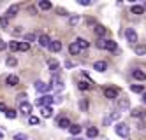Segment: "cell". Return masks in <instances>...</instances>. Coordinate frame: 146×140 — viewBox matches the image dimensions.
I'll use <instances>...</instances> for the list:
<instances>
[{
    "label": "cell",
    "instance_id": "obj_25",
    "mask_svg": "<svg viewBox=\"0 0 146 140\" xmlns=\"http://www.w3.org/2000/svg\"><path fill=\"white\" fill-rule=\"evenodd\" d=\"M79 89H92L93 88V84H90V82H85V81H79Z\"/></svg>",
    "mask_w": 146,
    "mask_h": 140
},
{
    "label": "cell",
    "instance_id": "obj_4",
    "mask_svg": "<svg viewBox=\"0 0 146 140\" xmlns=\"http://www.w3.org/2000/svg\"><path fill=\"white\" fill-rule=\"evenodd\" d=\"M125 37H127V40L130 42V44H135V42H137V34H135L134 28H127V30H125Z\"/></svg>",
    "mask_w": 146,
    "mask_h": 140
},
{
    "label": "cell",
    "instance_id": "obj_18",
    "mask_svg": "<svg viewBox=\"0 0 146 140\" xmlns=\"http://www.w3.org/2000/svg\"><path fill=\"white\" fill-rule=\"evenodd\" d=\"M40 114H42V117H51L53 116V109L51 107H40Z\"/></svg>",
    "mask_w": 146,
    "mask_h": 140
},
{
    "label": "cell",
    "instance_id": "obj_13",
    "mask_svg": "<svg viewBox=\"0 0 146 140\" xmlns=\"http://www.w3.org/2000/svg\"><path fill=\"white\" fill-rule=\"evenodd\" d=\"M132 77H134V79H137V81H146V74H144L143 70L137 68V70H134V72H132Z\"/></svg>",
    "mask_w": 146,
    "mask_h": 140
},
{
    "label": "cell",
    "instance_id": "obj_40",
    "mask_svg": "<svg viewBox=\"0 0 146 140\" xmlns=\"http://www.w3.org/2000/svg\"><path fill=\"white\" fill-rule=\"evenodd\" d=\"M130 114H132V117H139V116H141V110H137V109H134V110H132Z\"/></svg>",
    "mask_w": 146,
    "mask_h": 140
},
{
    "label": "cell",
    "instance_id": "obj_24",
    "mask_svg": "<svg viewBox=\"0 0 146 140\" xmlns=\"http://www.w3.org/2000/svg\"><path fill=\"white\" fill-rule=\"evenodd\" d=\"M86 135H88V138H97V135H99V130H97V128H88Z\"/></svg>",
    "mask_w": 146,
    "mask_h": 140
},
{
    "label": "cell",
    "instance_id": "obj_19",
    "mask_svg": "<svg viewBox=\"0 0 146 140\" xmlns=\"http://www.w3.org/2000/svg\"><path fill=\"white\" fill-rule=\"evenodd\" d=\"M118 107H120V109H129V107H130L129 98H125V96H123V98H120L118 100Z\"/></svg>",
    "mask_w": 146,
    "mask_h": 140
},
{
    "label": "cell",
    "instance_id": "obj_21",
    "mask_svg": "<svg viewBox=\"0 0 146 140\" xmlns=\"http://www.w3.org/2000/svg\"><path fill=\"white\" fill-rule=\"evenodd\" d=\"M69 131H70L72 135H79V133H81V126H79V124H70V126H69Z\"/></svg>",
    "mask_w": 146,
    "mask_h": 140
},
{
    "label": "cell",
    "instance_id": "obj_29",
    "mask_svg": "<svg viewBox=\"0 0 146 140\" xmlns=\"http://www.w3.org/2000/svg\"><path fill=\"white\" fill-rule=\"evenodd\" d=\"M130 89H132L134 93H143V91H144V88H143L141 84H132V86H130Z\"/></svg>",
    "mask_w": 146,
    "mask_h": 140
},
{
    "label": "cell",
    "instance_id": "obj_41",
    "mask_svg": "<svg viewBox=\"0 0 146 140\" xmlns=\"http://www.w3.org/2000/svg\"><path fill=\"white\" fill-rule=\"evenodd\" d=\"M4 49H7V44H5L2 39H0V51H4Z\"/></svg>",
    "mask_w": 146,
    "mask_h": 140
},
{
    "label": "cell",
    "instance_id": "obj_22",
    "mask_svg": "<svg viewBox=\"0 0 146 140\" xmlns=\"http://www.w3.org/2000/svg\"><path fill=\"white\" fill-rule=\"evenodd\" d=\"M130 12H132V14H143L144 9H143V5H132V7H130Z\"/></svg>",
    "mask_w": 146,
    "mask_h": 140
},
{
    "label": "cell",
    "instance_id": "obj_35",
    "mask_svg": "<svg viewBox=\"0 0 146 140\" xmlns=\"http://www.w3.org/2000/svg\"><path fill=\"white\" fill-rule=\"evenodd\" d=\"M28 123L35 126V124H39L40 121H39V117H37V116H30V117H28Z\"/></svg>",
    "mask_w": 146,
    "mask_h": 140
},
{
    "label": "cell",
    "instance_id": "obj_6",
    "mask_svg": "<svg viewBox=\"0 0 146 140\" xmlns=\"http://www.w3.org/2000/svg\"><path fill=\"white\" fill-rule=\"evenodd\" d=\"M104 95H106V98H109V100H116L118 98V89L116 88H106L104 89Z\"/></svg>",
    "mask_w": 146,
    "mask_h": 140
},
{
    "label": "cell",
    "instance_id": "obj_44",
    "mask_svg": "<svg viewBox=\"0 0 146 140\" xmlns=\"http://www.w3.org/2000/svg\"><path fill=\"white\" fill-rule=\"evenodd\" d=\"M143 100H144V103H146V93H144V95H143Z\"/></svg>",
    "mask_w": 146,
    "mask_h": 140
},
{
    "label": "cell",
    "instance_id": "obj_7",
    "mask_svg": "<svg viewBox=\"0 0 146 140\" xmlns=\"http://www.w3.org/2000/svg\"><path fill=\"white\" fill-rule=\"evenodd\" d=\"M35 89H37V93H48L51 89V86L46 84V82H42V81H37L35 82Z\"/></svg>",
    "mask_w": 146,
    "mask_h": 140
},
{
    "label": "cell",
    "instance_id": "obj_10",
    "mask_svg": "<svg viewBox=\"0 0 146 140\" xmlns=\"http://www.w3.org/2000/svg\"><path fill=\"white\" fill-rule=\"evenodd\" d=\"M106 26H102V25H95V28H93V34H95L99 39H102L104 35H106Z\"/></svg>",
    "mask_w": 146,
    "mask_h": 140
},
{
    "label": "cell",
    "instance_id": "obj_36",
    "mask_svg": "<svg viewBox=\"0 0 146 140\" xmlns=\"http://www.w3.org/2000/svg\"><path fill=\"white\" fill-rule=\"evenodd\" d=\"M79 109H83V110H86V109H88V102H86V100H83V102H79Z\"/></svg>",
    "mask_w": 146,
    "mask_h": 140
},
{
    "label": "cell",
    "instance_id": "obj_2",
    "mask_svg": "<svg viewBox=\"0 0 146 140\" xmlns=\"http://www.w3.org/2000/svg\"><path fill=\"white\" fill-rule=\"evenodd\" d=\"M114 131H116V135L121 137V138H129L130 128H129V124H125V123H116V126H114Z\"/></svg>",
    "mask_w": 146,
    "mask_h": 140
},
{
    "label": "cell",
    "instance_id": "obj_1",
    "mask_svg": "<svg viewBox=\"0 0 146 140\" xmlns=\"http://www.w3.org/2000/svg\"><path fill=\"white\" fill-rule=\"evenodd\" d=\"M97 47L99 49H106V51H116V42L111 39H99L97 40Z\"/></svg>",
    "mask_w": 146,
    "mask_h": 140
},
{
    "label": "cell",
    "instance_id": "obj_3",
    "mask_svg": "<svg viewBox=\"0 0 146 140\" xmlns=\"http://www.w3.org/2000/svg\"><path fill=\"white\" fill-rule=\"evenodd\" d=\"M53 102V96H49V95H44V96H40V98L35 100V105L37 107H49V103Z\"/></svg>",
    "mask_w": 146,
    "mask_h": 140
},
{
    "label": "cell",
    "instance_id": "obj_5",
    "mask_svg": "<svg viewBox=\"0 0 146 140\" xmlns=\"http://www.w3.org/2000/svg\"><path fill=\"white\" fill-rule=\"evenodd\" d=\"M49 86H55L58 91H62V89H64V81H62V77H60L58 74H55V75H53V81H51Z\"/></svg>",
    "mask_w": 146,
    "mask_h": 140
},
{
    "label": "cell",
    "instance_id": "obj_11",
    "mask_svg": "<svg viewBox=\"0 0 146 140\" xmlns=\"http://www.w3.org/2000/svg\"><path fill=\"white\" fill-rule=\"evenodd\" d=\"M93 68H95L97 72H106L108 70V63L106 61H95L93 63Z\"/></svg>",
    "mask_w": 146,
    "mask_h": 140
},
{
    "label": "cell",
    "instance_id": "obj_34",
    "mask_svg": "<svg viewBox=\"0 0 146 140\" xmlns=\"http://www.w3.org/2000/svg\"><path fill=\"white\" fill-rule=\"evenodd\" d=\"M18 44H19V42H16V40H11V42L7 44V47L11 49V51H18Z\"/></svg>",
    "mask_w": 146,
    "mask_h": 140
},
{
    "label": "cell",
    "instance_id": "obj_12",
    "mask_svg": "<svg viewBox=\"0 0 146 140\" xmlns=\"http://www.w3.org/2000/svg\"><path fill=\"white\" fill-rule=\"evenodd\" d=\"M18 11H19V5H11L7 9V14H5V19L7 18H14L16 14H18Z\"/></svg>",
    "mask_w": 146,
    "mask_h": 140
},
{
    "label": "cell",
    "instance_id": "obj_16",
    "mask_svg": "<svg viewBox=\"0 0 146 140\" xmlns=\"http://www.w3.org/2000/svg\"><path fill=\"white\" fill-rule=\"evenodd\" d=\"M69 53H70L72 56H76V55H79V53H81V49L78 47V44H76V42H72V44L69 46Z\"/></svg>",
    "mask_w": 146,
    "mask_h": 140
},
{
    "label": "cell",
    "instance_id": "obj_26",
    "mask_svg": "<svg viewBox=\"0 0 146 140\" xmlns=\"http://www.w3.org/2000/svg\"><path fill=\"white\" fill-rule=\"evenodd\" d=\"M16 110H13V109H7L5 110V117H7V119H16Z\"/></svg>",
    "mask_w": 146,
    "mask_h": 140
},
{
    "label": "cell",
    "instance_id": "obj_43",
    "mask_svg": "<svg viewBox=\"0 0 146 140\" xmlns=\"http://www.w3.org/2000/svg\"><path fill=\"white\" fill-rule=\"evenodd\" d=\"M0 110H2V112H5V110H7V107H5V103H2V102H0Z\"/></svg>",
    "mask_w": 146,
    "mask_h": 140
},
{
    "label": "cell",
    "instance_id": "obj_14",
    "mask_svg": "<svg viewBox=\"0 0 146 140\" xmlns=\"http://www.w3.org/2000/svg\"><path fill=\"white\" fill-rule=\"evenodd\" d=\"M7 86H18L19 84V79H18V75H9V77L5 79Z\"/></svg>",
    "mask_w": 146,
    "mask_h": 140
},
{
    "label": "cell",
    "instance_id": "obj_15",
    "mask_svg": "<svg viewBox=\"0 0 146 140\" xmlns=\"http://www.w3.org/2000/svg\"><path fill=\"white\" fill-rule=\"evenodd\" d=\"M49 49L53 51V53H58V51L62 49V42H60V40H53V42L49 44Z\"/></svg>",
    "mask_w": 146,
    "mask_h": 140
},
{
    "label": "cell",
    "instance_id": "obj_17",
    "mask_svg": "<svg viewBox=\"0 0 146 140\" xmlns=\"http://www.w3.org/2000/svg\"><path fill=\"white\" fill-rule=\"evenodd\" d=\"M76 44H78V47H79V49H86V47L90 46V42H88L86 39H81V37H79V39L76 40Z\"/></svg>",
    "mask_w": 146,
    "mask_h": 140
},
{
    "label": "cell",
    "instance_id": "obj_9",
    "mask_svg": "<svg viewBox=\"0 0 146 140\" xmlns=\"http://www.w3.org/2000/svg\"><path fill=\"white\" fill-rule=\"evenodd\" d=\"M37 40H39V46H40V47H49V44H51V39H49L48 35H44V34L39 35Z\"/></svg>",
    "mask_w": 146,
    "mask_h": 140
},
{
    "label": "cell",
    "instance_id": "obj_30",
    "mask_svg": "<svg viewBox=\"0 0 146 140\" xmlns=\"http://www.w3.org/2000/svg\"><path fill=\"white\" fill-rule=\"evenodd\" d=\"M39 7L42 11H49L51 9V2H46V0H42V2H39Z\"/></svg>",
    "mask_w": 146,
    "mask_h": 140
},
{
    "label": "cell",
    "instance_id": "obj_33",
    "mask_svg": "<svg viewBox=\"0 0 146 140\" xmlns=\"http://www.w3.org/2000/svg\"><path fill=\"white\" fill-rule=\"evenodd\" d=\"M48 65H49V68H51V70H53V72L56 74V70H58V63H56L55 60H49V63H48Z\"/></svg>",
    "mask_w": 146,
    "mask_h": 140
},
{
    "label": "cell",
    "instance_id": "obj_38",
    "mask_svg": "<svg viewBox=\"0 0 146 140\" xmlns=\"http://www.w3.org/2000/svg\"><path fill=\"white\" fill-rule=\"evenodd\" d=\"M0 28H7V19L5 18H0Z\"/></svg>",
    "mask_w": 146,
    "mask_h": 140
},
{
    "label": "cell",
    "instance_id": "obj_23",
    "mask_svg": "<svg viewBox=\"0 0 146 140\" xmlns=\"http://www.w3.org/2000/svg\"><path fill=\"white\" fill-rule=\"evenodd\" d=\"M79 21H81V18H79V16H76V14H72V16L69 18V25H70V26H76V25L79 23Z\"/></svg>",
    "mask_w": 146,
    "mask_h": 140
},
{
    "label": "cell",
    "instance_id": "obj_39",
    "mask_svg": "<svg viewBox=\"0 0 146 140\" xmlns=\"http://www.w3.org/2000/svg\"><path fill=\"white\" fill-rule=\"evenodd\" d=\"M78 4H79V5H92L90 0H78Z\"/></svg>",
    "mask_w": 146,
    "mask_h": 140
},
{
    "label": "cell",
    "instance_id": "obj_37",
    "mask_svg": "<svg viewBox=\"0 0 146 140\" xmlns=\"http://www.w3.org/2000/svg\"><path fill=\"white\" fill-rule=\"evenodd\" d=\"M14 140H27V135H23V133H16V135H14Z\"/></svg>",
    "mask_w": 146,
    "mask_h": 140
},
{
    "label": "cell",
    "instance_id": "obj_28",
    "mask_svg": "<svg viewBox=\"0 0 146 140\" xmlns=\"http://www.w3.org/2000/svg\"><path fill=\"white\" fill-rule=\"evenodd\" d=\"M16 63H18V60H16L14 56H9V58L5 60V65H7V67H14Z\"/></svg>",
    "mask_w": 146,
    "mask_h": 140
},
{
    "label": "cell",
    "instance_id": "obj_27",
    "mask_svg": "<svg viewBox=\"0 0 146 140\" xmlns=\"http://www.w3.org/2000/svg\"><path fill=\"white\" fill-rule=\"evenodd\" d=\"M35 39H37V35H35V34H25V42H27V44L34 42Z\"/></svg>",
    "mask_w": 146,
    "mask_h": 140
},
{
    "label": "cell",
    "instance_id": "obj_47",
    "mask_svg": "<svg viewBox=\"0 0 146 140\" xmlns=\"http://www.w3.org/2000/svg\"><path fill=\"white\" fill-rule=\"evenodd\" d=\"M0 138H2V133H0Z\"/></svg>",
    "mask_w": 146,
    "mask_h": 140
},
{
    "label": "cell",
    "instance_id": "obj_31",
    "mask_svg": "<svg viewBox=\"0 0 146 140\" xmlns=\"http://www.w3.org/2000/svg\"><path fill=\"white\" fill-rule=\"evenodd\" d=\"M135 55H139V56L146 55V46H135Z\"/></svg>",
    "mask_w": 146,
    "mask_h": 140
},
{
    "label": "cell",
    "instance_id": "obj_46",
    "mask_svg": "<svg viewBox=\"0 0 146 140\" xmlns=\"http://www.w3.org/2000/svg\"><path fill=\"white\" fill-rule=\"evenodd\" d=\"M74 140H81V138H74Z\"/></svg>",
    "mask_w": 146,
    "mask_h": 140
},
{
    "label": "cell",
    "instance_id": "obj_8",
    "mask_svg": "<svg viewBox=\"0 0 146 140\" xmlns=\"http://www.w3.org/2000/svg\"><path fill=\"white\" fill-rule=\"evenodd\" d=\"M19 112H21L23 116H28L30 112H32V105H30L27 100H25V102H21V103H19Z\"/></svg>",
    "mask_w": 146,
    "mask_h": 140
},
{
    "label": "cell",
    "instance_id": "obj_42",
    "mask_svg": "<svg viewBox=\"0 0 146 140\" xmlns=\"http://www.w3.org/2000/svg\"><path fill=\"white\" fill-rule=\"evenodd\" d=\"M64 65H65V68H72V67H74V65H76V63H72V61H65V63H64Z\"/></svg>",
    "mask_w": 146,
    "mask_h": 140
},
{
    "label": "cell",
    "instance_id": "obj_45",
    "mask_svg": "<svg viewBox=\"0 0 146 140\" xmlns=\"http://www.w3.org/2000/svg\"><path fill=\"white\" fill-rule=\"evenodd\" d=\"M143 9H146V2H144V4H143Z\"/></svg>",
    "mask_w": 146,
    "mask_h": 140
},
{
    "label": "cell",
    "instance_id": "obj_20",
    "mask_svg": "<svg viewBox=\"0 0 146 140\" xmlns=\"http://www.w3.org/2000/svg\"><path fill=\"white\" fill-rule=\"evenodd\" d=\"M58 126L65 130V128H69V126H70V121L67 119V117H58Z\"/></svg>",
    "mask_w": 146,
    "mask_h": 140
},
{
    "label": "cell",
    "instance_id": "obj_32",
    "mask_svg": "<svg viewBox=\"0 0 146 140\" xmlns=\"http://www.w3.org/2000/svg\"><path fill=\"white\" fill-rule=\"evenodd\" d=\"M30 49V44H27V42H19L18 44V51H28Z\"/></svg>",
    "mask_w": 146,
    "mask_h": 140
}]
</instances>
